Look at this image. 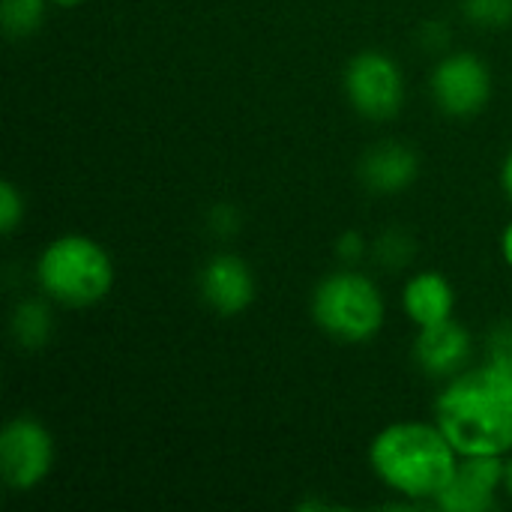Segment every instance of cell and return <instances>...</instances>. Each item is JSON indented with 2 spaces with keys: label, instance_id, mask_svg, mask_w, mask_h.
I'll return each instance as SVG.
<instances>
[{
  "label": "cell",
  "instance_id": "cell-1",
  "mask_svg": "<svg viewBox=\"0 0 512 512\" xmlns=\"http://www.w3.org/2000/svg\"><path fill=\"white\" fill-rule=\"evenodd\" d=\"M435 423L459 456H504L512 450V369L486 360L462 369L438 396Z\"/></svg>",
  "mask_w": 512,
  "mask_h": 512
},
{
  "label": "cell",
  "instance_id": "cell-2",
  "mask_svg": "<svg viewBox=\"0 0 512 512\" xmlns=\"http://www.w3.org/2000/svg\"><path fill=\"white\" fill-rule=\"evenodd\" d=\"M369 462L393 492L435 504L459 465V453L438 423H393L375 435Z\"/></svg>",
  "mask_w": 512,
  "mask_h": 512
},
{
  "label": "cell",
  "instance_id": "cell-3",
  "mask_svg": "<svg viewBox=\"0 0 512 512\" xmlns=\"http://www.w3.org/2000/svg\"><path fill=\"white\" fill-rule=\"evenodd\" d=\"M39 288L72 309L99 303L114 285V264L108 252L81 234H66L48 243L36 261Z\"/></svg>",
  "mask_w": 512,
  "mask_h": 512
},
{
  "label": "cell",
  "instance_id": "cell-4",
  "mask_svg": "<svg viewBox=\"0 0 512 512\" xmlns=\"http://www.w3.org/2000/svg\"><path fill=\"white\" fill-rule=\"evenodd\" d=\"M312 315L339 342H366L384 327V297L363 273H333L312 297Z\"/></svg>",
  "mask_w": 512,
  "mask_h": 512
},
{
  "label": "cell",
  "instance_id": "cell-5",
  "mask_svg": "<svg viewBox=\"0 0 512 512\" xmlns=\"http://www.w3.org/2000/svg\"><path fill=\"white\" fill-rule=\"evenodd\" d=\"M345 93L363 117L387 120L405 102V78L390 54L360 51L345 69Z\"/></svg>",
  "mask_w": 512,
  "mask_h": 512
},
{
  "label": "cell",
  "instance_id": "cell-6",
  "mask_svg": "<svg viewBox=\"0 0 512 512\" xmlns=\"http://www.w3.org/2000/svg\"><path fill=\"white\" fill-rule=\"evenodd\" d=\"M54 462L51 432L33 417H15L0 432V474L9 489L27 492L39 486Z\"/></svg>",
  "mask_w": 512,
  "mask_h": 512
},
{
  "label": "cell",
  "instance_id": "cell-7",
  "mask_svg": "<svg viewBox=\"0 0 512 512\" xmlns=\"http://www.w3.org/2000/svg\"><path fill=\"white\" fill-rule=\"evenodd\" d=\"M489 93H492L489 66L471 51L447 54L432 72V96L438 108L450 117H471L483 111Z\"/></svg>",
  "mask_w": 512,
  "mask_h": 512
},
{
  "label": "cell",
  "instance_id": "cell-8",
  "mask_svg": "<svg viewBox=\"0 0 512 512\" xmlns=\"http://www.w3.org/2000/svg\"><path fill=\"white\" fill-rule=\"evenodd\" d=\"M501 456H459V465L435 498L444 512H489L498 504V486L504 483Z\"/></svg>",
  "mask_w": 512,
  "mask_h": 512
},
{
  "label": "cell",
  "instance_id": "cell-9",
  "mask_svg": "<svg viewBox=\"0 0 512 512\" xmlns=\"http://www.w3.org/2000/svg\"><path fill=\"white\" fill-rule=\"evenodd\" d=\"M201 297L222 315L243 312L255 297V276L237 255H216L201 270Z\"/></svg>",
  "mask_w": 512,
  "mask_h": 512
},
{
  "label": "cell",
  "instance_id": "cell-10",
  "mask_svg": "<svg viewBox=\"0 0 512 512\" xmlns=\"http://www.w3.org/2000/svg\"><path fill=\"white\" fill-rule=\"evenodd\" d=\"M414 354H417V363H420V369L426 375L453 378L471 360V336H468V330L462 324L447 318L441 324L420 327Z\"/></svg>",
  "mask_w": 512,
  "mask_h": 512
},
{
  "label": "cell",
  "instance_id": "cell-11",
  "mask_svg": "<svg viewBox=\"0 0 512 512\" xmlns=\"http://www.w3.org/2000/svg\"><path fill=\"white\" fill-rule=\"evenodd\" d=\"M417 171H420L417 153H414L408 144H399V141L375 144V147L363 156V162H360V177H363V183H366L372 192H381V195L408 189V186L417 180Z\"/></svg>",
  "mask_w": 512,
  "mask_h": 512
},
{
  "label": "cell",
  "instance_id": "cell-12",
  "mask_svg": "<svg viewBox=\"0 0 512 512\" xmlns=\"http://www.w3.org/2000/svg\"><path fill=\"white\" fill-rule=\"evenodd\" d=\"M402 306H405V312L411 315V321L417 327L441 324V321L453 318L456 291H453V285L441 273H417L405 285Z\"/></svg>",
  "mask_w": 512,
  "mask_h": 512
},
{
  "label": "cell",
  "instance_id": "cell-13",
  "mask_svg": "<svg viewBox=\"0 0 512 512\" xmlns=\"http://www.w3.org/2000/svg\"><path fill=\"white\" fill-rule=\"evenodd\" d=\"M12 336L21 348L36 351L51 336V312L42 300H21L12 312Z\"/></svg>",
  "mask_w": 512,
  "mask_h": 512
},
{
  "label": "cell",
  "instance_id": "cell-14",
  "mask_svg": "<svg viewBox=\"0 0 512 512\" xmlns=\"http://www.w3.org/2000/svg\"><path fill=\"white\" fill-rule=\"evenodd\" d=\"M0 15L9 36H30L45 18V0H3Z\"/></svg>",
  "mask_w": 512,
  "mask_h": 512
},
{
  "label": "cell",
  "instance_id": "cell-15",
  "mask_svg": "<svg viewBox=\"0 0 512 512\" xmlns=\"http://www.w3.org/2000/svg\"><path fill=\"white\" fill-rule=\"evenodd\" d=\"M375 258H378V264H384L390 270H399V267H405L414 258V243H411V237L405 231L393 228L384 237H378Z\"/></svg>",
  "mask_w": 512,
  "mask_h": 512
},
{
  "label": "cell",
  "instance_id": "cell-16",
  "mask_svg": "<svg viewBox=\"0 0 512 512\" xmlns=\"http://www.w3.org/2000/svg\"><path fill=\"white\" fill-rule=\"evenodd\" d=\"M462 9L480 27H504L512 21V0H462Z\"/></svg>",
  "mask_w": 512,
  "mask_h": 512
},
{
  "label": "cell",
  "instance_id": "cell-17",
  "mask_svg": "<svg viewBox=\"0 0 512 512\" xmlns=\"http://www.w3.org/2000/svg\"><path fill=\"white\" fill-rule=\"evenodd\" d=\"M21 216H24V198H21L18 189L6 180V183L0 186V228H3V234H12V231L18 228Z\"/></svg>",
  "mask_w": 512,
  "mask_h": 512
},
{
  "label": "cell",
  "instance_id": "cell-18",
  "mask_svg": "<svg viewBox=\"0 0 512 512\" xmlns=\"http://www.w3.org/2000/svg\"><path fill=\"white\" fill-rule=\"evenodd\" d=\"M489 360L512 369V324H498L489 336Z\"/></svg>",
  "mask_w": 512,
  "mask_h": 512
},
{
  "label": "cell",
  "instance_id": "cell-19",
  "mask_svg": "<svg viewBox=\"0 0 512 512\" xmlns=\"http://www.w3.org/2000/svg\"><path fill=\"white\" fill-rule=\"evenodd\" d=\"M210 228L219 234V237H231L237 228H240V216L231 204H219L213 213H210Z\"/></svg>",
  "mask_w": 512,
  "mask_h": 512
},
{
  "label": "cell",
  "instance_id": "cell-20",
  "mask_svg": "<svg viewBox=\"0 0 512 512\" xmlns=\"http://www.w3.org/2000/svg\"><path fill=\"white\" fill-rule=\"evenodd\" d=\"M336 252H339V258H342V261L354 264V261H360V258H363L366 243H363V237H360L357 231H348V234H342V237H339Z\"/></svg>",
  "mask_w": 512,
  "mask_h": 512
},
{
  "label": "cell",
  "instance_id": "cell-21",
  "mask_svg": "<svg viewBox=\"0 0 512 512\" xmlns=\"http://www.w3.org/2000/svg\"><path fill=\"white\" fill-rule=\"evenodd\" d=\"M501 183H504L507 195L512 198V150L507 153V159H504V168H501Z\"/></svg>",
  "mask_w": 512,
  "mask_h": 512
},
{
  "label": "cell",
  "instance_id": "cell-22",
  "mask_svg": "<svg viewBox=\"0 0 512 512\" xmlns=\"http://www.w3.org/2000/svg\"><path fill=\"white\" fill-rule=\"evenodd\" d=\"M501 252H504V261L512 267V222L507 225L504 237H501Z\"/></svg>",
  "mask_w": 512,
  "mask_h": 512
},
{
  "label": "cell",
  "instance_id": "cell-23",
  "mask_svg": "<svg viewBox=\"0 0 512 512\" xmlns=\"http://www.w3.org/2000/svg\"><path fill=\"white\" fill-rule=\"evenodd\" d=\"M504 486H507V492H510L512 498V459L507 462V468H504Z\"/></svg>",
  "mask_w": 512,
  "mask_h": 512
},
{
  "label": "cell",
  "instance_id": "cell-24",
  "mask_svg": "<svg viewBox=\"0 0 512 512\" xmlns=\"http://www.w3.org/2000/svg\"><path fill=\"white\" fill-rule=\"evenodd\" d=\"M57 6H75V3H81V0H54Z\"/></svg>",
  "mask_w": 512,
  "mask_h": 512
}]
</instances>
